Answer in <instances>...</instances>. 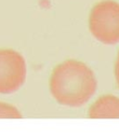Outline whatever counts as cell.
<instances>
[{"label":"cell","mask_w":119,"mask_h":135,"mask_svg":"<svg viewBox=\"0 0 119 135\" xmlns=\"http://www.w3.org/2000/svg\"><path fill=\"white\" fill-rule=\"evenodd\" d=\"M97 87V79L92 70L76 60H67L56 66L49 81L54 99L70 107H79L87 103Z\"/></svg>","instance_id":"cell-1"},{"label":"cell","mask_w":119,"mask_h":135,"mask_svg":"<svg viewBox=\"0 0 119 135\" xmlns=\"http://www.w3.org/2000/svg\"><path fill=\"white\" fill-rule=\"evenodd\" d=\"M93 36L106 45L119 43V3L104 0L93 7L89 16Z\"/></svg>","instance_id":"cell-2"},{"label":"cell","mask_w":119,"mask_h":135,"mask_svg":"<svg viewBox=\"0 0 119 135\" xmlns=\"http://www.w3.org/2000/svg\"><path fill=\"white\" fill-rule=\"evenodd\" d=\"M26 62L22 54L13 50H0V93L17 91L26 78Z\"/></svg>","instance_id":"cell-3"},{"label":"cell","mask_w":119,"mask_h":135,"mask_svg":"<svg viewBox=\"0 0 119 135\" xmlns=\"http://www.w3.org/2000/svg\"><path fill=\"white\" fill-rule=\"evenodd\" d=\"M87 115L90 118H119V98L101 96L89 108Z\"/></svg>","instance_id":"cell-4"},{"label":"cell","mask_w":119,"mask_h":135,"mask_svg":"<svg viewBox=\"0 0 119 135\" xmlns=\"http://www.w3.org/2000/svg\"><path fill=\"white\" fill-rule=\"evenodd\" d=\"M20 111L8 103H0V118H21Z\"/></svg>","instance_id":"cell-5"},{"label":"cell","mask_w":119,"mask_h":135,"mask_svg":"<svg viewBox=\"0 0 119 135\" xmlns=\"http://www.w3.org/2000/svg\"><path fill=\"white\" fill-rule=\"evenodd\" d=\"M115 79H116L117 85H118V87H119V53H118V55H117L116 62H115Z\"/></svg>","instance_id":"cell-6"}]
</instances>
